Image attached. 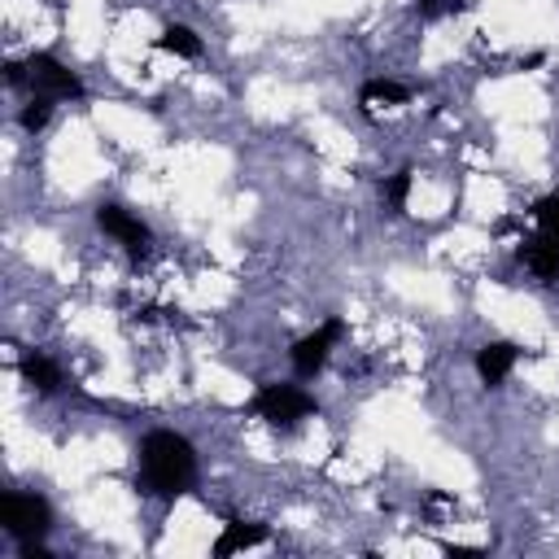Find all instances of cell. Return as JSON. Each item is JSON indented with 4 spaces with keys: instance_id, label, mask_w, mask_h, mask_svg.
Masks as SVG:
<instances>
[{
    "instance_id": "cell-1",
    "label": "cell",
    "mask_w": 559,
    "mask_h": 559,
    "mask_svg": "<svg viewBox=\"0 0 559 559\" xmlns=\"http://www.w3.org/2000/svg\"><path fill=\"white\" fill-rule=\"evenodd\" d=\"M192 480H197L192 441L170 428H153L140 441V485L157 498H179L192 489Z\"/></svg>"
},
{
    "instance_id": "cell-2",
    "label": "cell",
    "mask_w": 559,
    "mask_h": 559,
    "mask_svg": "<svg viewBox=\"0 0 559 559\" xmlns=\"http://www.w3.org/2000/svg\"><path fill=\"white\" fill-rule=\"evenodd\" d=\"M0 528H4L13 542H39V537L52 528V507H48V498L26 493V489H9V493L0 498Z\"/></svg>"
},
{
    "instance_id": "cell-3",
    "label": "cell",
    "mask_w": 559,
    "mask_h": 559,
    "mask_svg": "<svg viewBox=\"0 0 559 559\" xmlns=\"http://www.w3.org/2000/svg\"><path fill=\"white\" fill-rule=\"evenodd\" d=\"M249 411L262 415L271 428H293V424L310 419L319 406H314V397H310L301 384H262V389L253 393Z\"/></svg>"
},
{
    "instance_id": "cell-4",
    "label": "cell",
    "mask_w": 559,
    "mask_h": 559,
    "mask_svg": "<svg viewBox=\"0 0 559 559\" xmlns=\"http://www.w3.org/2000/svg\"><path fill=\"white\" fill-rule=\"evenodd\" d=\"M22 83L31 87V96H52V100H79L83 96V79L74 70H66L52 52H31L22 61Z\"/></svg>"
},
{
    "instance_id": "cell-5",
    "label": "cell",
    "mask_w": 559,
    "mask_h": 559,
    "mask_svg": "<svg viewBox=\"0 0 559 559\" xmlns=\"http://www.w3.org/2000/svg\"><path fill=\"white\" fill-rule=\"evenodd\" d=\"M341 336H345V319H328V323H319L310 336H301V341L288 349L297 380H314V376L323 371V362H328V354H332V345H336Z\"/></svg>"
},
{
    "instance_id": "cell-6",
    "label": "cell",
    "mask_w": 559,
    "mask_h": 559,
    "mask_svg": "<svg viewBox=\"0 0 559 559\" xmlns=\"http://www.w3.org/2000/svg\"><path fill=\"white\" fill-rule=\"evenodd\" d=\"M96 227H100L105 236H114L131 258H144V253H148V240H153L148 223H144V218H135V214H131V210H122V205H114V201L96 205Z\"/></svg>"
},
{
    "instance_id": "cell-7",
    "label": "cell",
    "mask_w": 559,
    "mask_h": 559,
    "mask_svg": "<svg viewBox=\"0 0 559 559\" xmlns=\"http://www.w3.org/2000/svg\"><path fill=\"white\" fill-rule=\"evenodd\" d=\"M515 358H520V349H515L511 341H489V345L476 349V376H480L489 389H498V384L511 376Z\"/></svg>"
},
{
    "instance_id": "cell-8",
    "label": "cell",
    "mask_w": 559,
    "mask_h": 559,
    "mask_svg": "<svg viewBox=\"0 0 559 559\" xmlns=\"http://www.w3.org/2000/svg\"><path fill=\"white\" fill-rule=\"evenodd\" d=\"M266 537H271V533H266V524L231 520V524H223V533L214 537L210 555H214V559H227V555H236V550H253V546H262Z\"/></svg>"
},
{
    "instance_id": "cell-9",
    "label": "cell",
    "mask_w": 559,
    "mask_h": 559,
    "mask_svg": "<svg viewBox=\"0 0 559 559\" xmlns=\"http://www.w3.org/2000/svg\"><path fill=\"white\" fill-rule=\"evenodd\" d=\"M17 376L35 389V393H57L61 384H66V376H61V367L48 358V354H39V349H26L22 358H17Z\"/></svg>"
},
{
    "instance_id": "cell-10",
    "label": "cell",
    "mask_w": 559,
    "mask_h": 559,
    "mask_svg": "<svg viewBox=\"0 0 559 559\" xmlns=\"http://www.w3.org/2000/svg\"><path fill=\"white\" fill-rule=\"evenodd\" d=\"M520 262H524L537 280H546V284H550V280H559V240H550V236H542V231H537L533 240H524V245H520Z\"/></svg>"
},
{
    "instance_id": "cell-11",
    "label": "cell",
    "mask_w": 559,
    "mask_h": 559,
    "mask_svg": "<svg viewBox=\"0 0 559 559\" xmlns=\"http://www.w3.org/2000/svg\"><path fill=\"white\" fill-rule=\"evenodd\" d=\"M162 52H175V57H201V35L192 31V26H166L157 39H153Z\"/></svg>"
},
{
    "instance_id": "cell-12",
    "label": "cell",
    "mask_w": 559,
    "mask_h": 559,
    "mask_svg": "<svg viewBox=\"0 0 559 559\" xmlns=\"http://www.w3.org/2000/svg\"><path fill=\"white\" fill-rule=\"evenodd\" d=\"M376 100H384V105H406V100H411V87L397 83V79H367V83H362V105H376Z\"/></svg>"
},
{
    "instance_id": "cell-13",
    "label": "cell",
    "mask_w": 559,
    "mask_h": 559,
    "mask_svg": "<svg viewBox=\"0 0 559 559\" xmlns=\"http://www.w3.org/2000/svg\"><path fill=\"white\" fill-rule=\"evenodd\" d=\"M533 223H537L542 236L559 240V192H550V197H542V201L533 205Z\"/></svg>"
},
{
    "instance_id": "cell-14",
    "label": "cell",
    "mask_w": 559,
    "mask_h": 559,
    "mask_svg": "<svg viewBox=\"0 0 559 559\" xmlns=\"http://www.w3.org/2000/svg\"><path fill=\"white\" fill-rule=\"evenodd\" d=\"M406 192H411V170H397V175H389V179L380 183V197H384L389 214H402V205H406Z\"/></svg>"
},
{
    "instance_id": "cell-15",
    "label": "cell",
    "mask_w": 559,
    "mask_h": 559,
    "mask_svg": "<svg viewBox=\"0 0 559 559\" xmlns=\"http://www.w3.org/2000/svg\"><path fill=\"white\" fill-rule=\"evenodd\" d=\"M48 118H52V96H31V100L22 105V114H17L22 131H39Z\"/></svg>"
},
{
    "instance_id": "cell-16",
    "label": "cell",
    "mask_w": 559,
    "mask_h": 559,
    "mask_svg": "<svg viewBox=\"0 0 559 559\" xmlns=\"http://www.w3.org/2000/svg\"><path fill=\"white\" fill-rule=\"evenodd\" d=\"M415 9H419V17H424V22H437V17H445V13L476 9V0H415Z\"/></svg>"
}]
</instances>
